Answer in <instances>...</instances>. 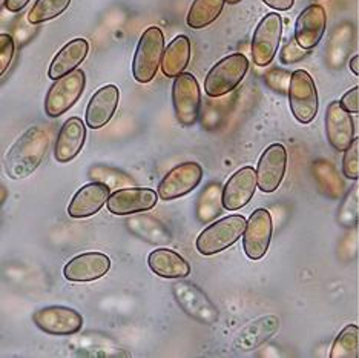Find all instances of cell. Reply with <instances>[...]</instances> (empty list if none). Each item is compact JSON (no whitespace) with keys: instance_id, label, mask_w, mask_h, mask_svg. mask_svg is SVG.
Here are the masks:
<instances>
[{"instance_id":"cell-4","label":"cell","mask_w":359,"mask_h":358,"mask_svg":"<svg viewBox=\"0 0 359 358\" xmlns=\"http://www.w3.org/2000/svg\"><path fill=\"white\" fill-rule=\"evenodd\" d=\"M248 220L240 214L227 216L212 223L197 239V249L203 256H214L235 245L246 230Z\"/></svg>"},{"instance_id":"cell-35","label":"cell","mask_w":359,"mask_h":358,"mask_svg":"<svg viewBox=\"0 0 359 358\" xmlns=\"http://www.w3.org/2000/svg\"><path fill=\"white\" fill-rule=\"evenodd\" d=\"M15 53L14 39L10 34H0V74H5L13 62Z\"/></svg>"},{"instance_id":"cell-24","label":"cell","mask_w":359,"mask_h":358,"mask_svg":"<svg viewBox=\"0 0 359 358\" xmlns=\"http://www.w3.org/2000/svg\"><path fill=\"white\" fill-rule=\"evenodd\" d=\"M151 271L163 279H184L191 274V266L186 260L168 248L152 251L148 257Z\"/></svg>"},{"instance_id":"cell-19","label":"cell","mask_w":359,"mask_h":358,"mask_svg":"<svg viewBox=\"0 0 359 358\" xmlns=\"http://www.w3.org/2000/svg\"><path fill=\"white\" fill-rule=\"evenodd\" d=\"M327 25V14L321 5H310L298 15L295 39L304 50H313L321 42Z\"/></svg>"},{"instance_id":"cell-25","label":"cell","mask_w":359,"mask_h":358,"mask_svg":"<svg viewBox=\"0 0 359 358\" xmlns=\"http://www.w3.org/2000/svg\"><path fill=\"white\" fill-rule=\"evenodd\" d=\"M126 226L130 232L152 245H168L172 241V234L168 227L149 214H134L126 220Z\"/></svg>"},{"instance_id":"cell-18","label":"cell","mask_w":359,"mask_h":358,"mask_svg":"<svg viewBox=\"0 0 359 358\" xmlns=\"http://www.w3.org/2000/svg\"><path fill=\"white\" fill-rule=\"evenodd\" d=\"M111 270V260L102 252H85L65 265L63 275L69 281H94Z\"/></svg>"},{"instance_id":"cell-41","label":"cell","mask_w":359,"mask_h":358,"mask_svg":"<svg viewBox=\"0 0 359 358\" xmlns=\"http://www.w3.org/2000/svg\"><path fill=\"white\" fill-rule=\"evenodd\" d=\"M227 4H231V5H235V4H238V2H241V0H226Z\"/></svg>"},{"instance_id":"cell-33","label":"cell","mask_w":359,"mask_h":358,"mask_svg":"<svg viewBox=\"0 0 359 358\" xmlns=\"http://www.w3.org/2000/svg\"><path fill=\"white\" fill-rule=\"evenodd\" d=\"M342 173L350 180H358L359 178V142L355 140L344 151L342 157Z\"/></svg>"},{"instance_id":"cell-29","label":"cell","mask_w":359,"mask_h":358,"mask_svg":"<svg viewBox=\"0 0 359 358\" xmlns=\"http://www.w3.org/2000/svg\"><path fill=\"white\" fill-rule=\"evenodd\" d=\"M359 357V328L347 324L333 341L330 358H358Z\"/></svg>"},{"instance_id":"cell-37","label":"cell","mask_w":359,"mask_h":358,"mask_svg":"<svg viewBox=\"0 0 359 358\" xmlns=\"http://www.w3.org/2000/svg\"><path fill=\"white\" fill-rule=\"evenodd\" d=\"M341 107L350 114H356L359 112V86H353L352 89L341 97Z\"/></svg>"},{"instance_id":"cell-3","label":"cell","mask_w":359,"mask_h":358,"mask_svg":"<svg viewBox=\"0 0 359 358\" xmlns=\"http://www.w3.org/2000/svg\"><path fill=\"white\" fill-rule=\"evenodd\" d=\"M249 71L248 57L235 53L224 57L210 68L205 79V91L209 97H222L241 84Z\"/></svg>"},{"instance_id":"cell-42","label":"cell","mask_w":359,"mask_h":358,"mask_svg":"<svg viewBox=\"0 0 359 358\" xmlns=\"http://www.w3.org/2000/svg\"><path fill=\"white\" fill-rule=\"evenodd\" d=\"M358 213H359V201H358Z\"/></svg>"},{"instance_id":"cell-38","label":"cell","mask_w":359,"mask_h":358,"mask_svg":"<svg viewBox=\"0 0 359 358\" xmlns=\"http://www.w3.org/2000/svg\"><path fill=\"white\" fill-rule=\"evenodd\" d=\"M263 2L276 11H289L295 5V0H263Z\"/></svg>"},{"instance_id":"cell-17","label":"cell","mask_w":359,"mask_h":358,"mask_svg":"<svg viewBox=\"0 0 359 358\" xmlns=\"http://www.w3.org/2000/svg\"><path fill=\"white\" fill-rule=\"evenodd\" d=\"M258 186L257 171L244 166L227 180L223 188V206L226 211H236L248 205Z\"/></svg>"},{"instance_id":"cell-9","label":"cell","mask_w":359,"mask_h":358,"mask_svg":"<svg viewBox=\"0 0 359 358\" xmlns=\"http://www.w3.org/2000/svg\"><path fill=\"white\" fill-rule=\"evenodd\" d=\"M283 36V19L280 14L264 15L252 37V60L257 67H267L278 51Z\"/></svg>"},{"instance_id":"cell-10","label":"cell","mask_w":359,"mask_h":358,"mask_svg":"<svg viewBox=\"0 0 359 358\" xmlns=\"http://www.w3.org/2000/svg\"><path fill=\"white\" fill-rule=\"evenodd\" d=\"M273 235L272 216L267 209H255L250 214L246 230L243 234V248L244 254L250 260H259L266 256L271 246Z\"/></svg>"},{"instance_id":"cell-13","label":"cell","mask_w":359,"mask_h":358,"mask_svg":"<svg viewBox=\"0 0 359 358\" xmlns=\"http://www.w3.org/2000/svg\"><path fill=\"white\" fill-rule=\"evenodd\" d=\"M287 169V151L284 145L273 143L261 154L257 166L258 188L263 192H275L284 180Z\"/></svg>"},{"instance_id":"cell-8","label":"cell","mask_w":359,"mask_h":358,"mask_svg":"<svg viewBox=\"0 0 359 358\" xmlns=\"http://www.w3.org/2000/svg\"><path fill=\"white\" fill-rule=\"evenodd\" d=\"M172 102L177 120L183 126H194L200 117V85L189 72L175 77L172 85Z\"/></svg>"},{"instance_id":"cell-26","label":"cell","mask_w":359,"mask_h":358,"mask_svg":"<svg viewBox=\"0 0 359 358\" xmlns=\"http://www.w3.org/2000/svg\"><path fill=\"white\" fill-rule=\"evenodd\" d=\"M191 60V40L186 36H177L163 54L161 69L166 77H177L183 74Z\"/></svg>"},{"instance_id":"cell-2","label":"cell","mask_w":359,"mask_h":358,"mask_svg":"<svg viewBox=\"0 0 359 358\" xmlns=\"http://www.w3.org/2000/svg\"><path fill=\"white\" fill-rule=\"evenodd\" d=\"M163 50H165L163 31L158 27H149L140 37L133 62V74L138 84H149L157 74L163 62Z\"/></svg>"},{"instance_id":"cell-39","label":"cell","mask_w":359,"mask_h":358,"mask_svg":"<svg viewBox=\"0 0 359 358\" xmlns=\"http://www.w3.org/2000/svg\"><path fill=\"white\" fill-rule=\"evenodd\" d=\"M28 2H29V0H5V6H6L8 11L19 13L28 5Z\"/></svg>"},{"instance_id":"cell-11","label":"cell","mask_w":359,"mask_h":358,"mask_svg":"<svg viewBox=\"0 0 359 358\" xmlns=\"http://www.w3.org/2000/svg\"><path fill=\"white\" fill-rule=\"evenodd\" d=\"M203 168L195 161L172 168L158 185V197L165 201L175 200L192 192L201 183Z\"/></svg>"},{"instance_id":"cell-40","label":"cell","mask_w":359,"mask_h":358,"mask_svg":"<svg viewBox=\"0 0 359 358\" xmlns=\"http://www.w3.org/2000/svg\"><path fill=\"white\" fill-rule=\"evenodd\" d=\"M350 69L355 76H359V55H355L352 60H350Z\"/></svg>"},{"instance_id":"cell-15","label":"cell","mask_w":359,"mask_h":358,"mask_svg":"<svg viewBox=\"0 0 359 358\" xmlns=\"http://www.w3.org/2000/svg\"><path fill=\"white\" fill-rule=\"evenodd\" d=\"M280 329V319L276 315H263L248 323L233 340L235 352L246 354L257 351L271 340Z\"/></svg>"},{"instance_id":"cell-1","label":"cell","mask_w":359,"mask_h":358,"mask_svg":"<svg viewBox=\"0 0 359 358\" xmlns=\"http://www.w3.org/2000/svg\"><path fill=\"white\" fill-rule=\"evenodd\" d=\"M48 148H50V137L45 129L39 126L29 128L8 151L5 173L14 180L27 178L42 164Z\"/></svg>"},{"instance_id":"cell-21","label":"cell","mask_w":359,"mask_h":358,"mask_svg":"<svg viewBox=\"0 0 359 358\" xmlns=\"http://www.w3.org/2000/svg\"><path fill=\"white\" fill-rule=\"evenodd\" d=\"M120 93L116 85H106L97 89L86 108V125L91 129H100L109 124L118 107Z\"/></svg>"},{"instance_id":"cell-30","label":"cell","mask_w":359,"mask_h":358,"mask_svg":"<svg viewBox=\"0 0 359 358\" xmlns=\"http://www.w3.org/2000/svg\"><path fill=\"white\" fill-rule=\"evenodd\" d=\"M69 4L71 0H37L28 14V22L31 25H39V23L53 20L67 11Z\"/></svg>"},{"instance_id":"cell-34","label":"cell","mask_w":359,"mask_h":358,"mask_svg":"<svg viewBox=\"0 0 359 358\" xmlns=\"http://www.w3.org/2000/svg\"><path fill=\"white\" fill-rule=\"evenodd\" d=\"M290 79H292L290 72L285 71V69H281V68L269 69L264 74V80H266V84L269 85V88H272L273 91L281 93V94L289 93Z\"/></svg>"},{"instance_id":"cell-14","label":"cell","mask_w":359,"mask_h":358,"mask_svg":"<svg viewBox=\"0 0 359 358\" xmlns=\"http://www.w3.org/2000/svg\"><path fill=\"white\" fill-rule=\"evenodd\" d=\"M158 192L149 188H135L126 186L112 192L108 199L109 213L116 216H134L138 213H146L157 205Z\"/></svg>"},{"instance_id":"cell-22","label":"cell","mask_w":359,"mask_h":358,"mask_svg":"<svg viewBox=\"0 0 359 358\" xmlns=\"http://www.w3.org/2000/svg\"><path fill=\"white\" fill-rule=\"evenodd\" d=\"M86 140L85 124L79 117H71L62 126L59 137L55 140L54 156L60 164H68L74 160Z\"/></svg>"},{"instance_id":"cell-5","label":"cell","mask_w":359,"mask_h":358,"mask_svg":"<svg viewBox=\"0 0 359 358\" xmlns=\"http://www.w3.org/2000/svg\"><path fill=\"white\" fill-rule=\"evenodd\" d=\"M172 294L180 307L194 320L208 324V326H214L218 321V309L197 284L187 280H178L172 284Z\"/></svg>"},{"instance_id":"cell-32","label":"cell","mask_w":359,"mask_h":358,"mask_svg":"<svg viewBox=\"0 0 359 358\" xmlns=\"http://www.w3.org/2000/svg\"><path fill=\"white\" fill-rule=\"evenodd\" d=\"M89 177L94 178L95 182H102L104 185H108L111 190L112 188L120 190V188H126V186L134 185L133 178L126 175L125 173L108 166H102V165H97L89 169Z\"/></svg>"},{"instance_id":"cell-16","label":"cell","mask_w":359,"mask_h":358,"mask_svg":"<svg viewBox=\"0 0 359 358\" xmlns=\"http://www.w3.org/2000/svg\"><path fill=\"white\" fill-rule=\"evenodd\" d=\"M325 135L332 148L339 152H344L355 140L353 119L337 100L330 102L325 110Z\"/></svg>"},{"instance_id":"cell-27","label":"cell","mask_w":359,"mask_h":358,"mask_svg":"<svg viewBox=\"0 0 359 358\" xmlns=\"http://www.w3.org/2000/svg\"><path fill=\"white\" fill-rule=\"evenodd\" d=\"M226 0H194L186 23L192 29H201L209 27L222 14Z\"/></svg>"},{"instance_id":"cell-31","label":"cell","mask_w":359,"mask_h":358,"mask_svg":"<svg viewBox=\"0 0 359 358\" xmlns=\"http://www.w3.org/2000/svg\"><path fill=\"white\" fill-rule=\"evenodd\" d=\"M313 173L318 180H320L323 188H325L324 191H329L333 197H339L342 191H344V186H342V182L339 180L337 169H334L329 161L325 160L316 161L313 166Z\"/></svg>"},{"instance_id":"cell-6","label":"cell","mask_w":359,"mask_h":358,"mask_svg":"<svg viewBox=\"0 0 359 358\" xmlns=\"http://www.w3.org/2000/svg\"><path fill=\"white\" fill-rule=\"evenodd\" d=\"M290 111L299 124H310L318 112V91L312 76L304 69L292 72L289 86Z\"/></svg>"},{"instance_id":"cell-36","label":"cell","mask_w":359,"mask_h":358,"mask_svg":"<svg viewBox=\"0 0 359 358\" xmlns=\"http://www.w3.org/2000/svg\"><path fill=\"white\" fill-rule=\"evenodd\" d=\"M307 54H309V50H304V48L297 42V39L293 37L283 46L280 59H281V63H284V65H292V63L303 60Z\"/></svg>"},{"instance_id":"cell-7","label":"cell","mask_w":359,"mask_h":358,"mask_svg":"<svg viewBox=\"0 0 359 358\" xmlns=\"http://www.w3.org/2000/svg\"><path fill=\"white\" fill-rule=\"evenodd\" d=\"M85 72L76 69L55 80L45 99V112L50 117H60L80 99L85 89Z\"/></svg>"},{"instance_id":"cell-20","label":"cell","mask_w":359,"mask_h":358,"mask_svg":"<svg viewBox=\"0 0 359 358\" xmlns=\"http://www.w3.org/2000/svg\"><path fill=\"white\" fill-rule=\"evenodd\" d=\"M111 195V188L102 182H93L85 185L72 197L68 214L72 218H85L99 213V211L108 203Z\"/></svg>"},{"instance_id":"cell-12","label":"cell","mask_w":359,"mask_h":358,"mask_svg":"<svg viewBox=\"0 0 359 358\" xmlns=\"http://www.w3.org/2000/svg\"><path fill=\"white\" fill-rule=\"evenodd\" d=\"M32 321L43 332L60 337L74 336L83 326L81 315L76 309L67 306H48L39 309L32 315Z\"/></svg>"},{"instance_id":"cell-23","label":"cell","mask_w":359,"mask_h":358,"mask_svg":"<svg viewBox=\"0 0 359 358\" xmlns=\"http://www.w3.org/2000/svg\"><path fill=\"white\" fill-rule=\"evenodd\" d=\"M89 53V44L85 39H74L65 45L62 50L55 54L53 59L50 69H48V77L57 80L69 72L76 71L79 65L86 59Z\"/></svg>"},{"instance_id":"cell-28","label":"cell","mask_w":359,"mask_h":358,"mask_svg":"<svg viewBox=\"0 0 359 358\" xmlns=\"http://www.w3.org/2000/svg\"><path fill=\"white\" fill-rule=\"evenodd\" d=\"M223 186L219 183H210L206 186L205 192L200 195L197 214L200 222L209 223L223 213Z\"/></svg>"}]
</instances>
